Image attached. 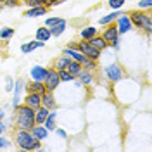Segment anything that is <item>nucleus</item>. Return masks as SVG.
I'll list each match as a JSON object with an SVG mask.
<instances>
[{
	"mask_svg": "<svg viewBox=\"0 0 152 152\" xmlns=\"http://www.w3.org/2000/svg\"><path fill=\"white\" fill-rule=\"evenodd\" d=\"M18 113V130H31L35 126V109L23 104L16 107Z\"/></svg>",
	"mask_w": 152,
	"mask_h": 152,
	"instance_id": "nucleus-1",
	"label": "nucleus"
},
{
	"mask_svg": "<svg viewBox=\"0 0 152 152\" xmlns=\"http://www.w3.org/2000/svg\"><path fill=\"white\" fill-rule=\"evenodd\" d=\"M16 143L23 151H38L42 147V140L35 138L29 130H18L16 132Z\"/></svg>",
	"mask_w": 152,
	"mask_h": 152,
	"instance_id": "nucleus-2",
	"label": "nucleus"
},
{
	"mask_svg": "<svg viewBox=\"0 0 152 152\" xmlns=\"http://www.w3.org/2000/svg\"><path fill=\"white\" fill-rule=\"evenodd\" d=\"M128 18H130L133 26H137V28H140V29H145L149 35L152 33V14L151 12H142V9L132 10L128 14Z\"/></svg>",
	"mask_w": 152,
	"mask_h": 152,
	"instance_id": "nucleus-3",
	"label": "nucleus"
},
{
	"mask_svg": "<svg viewBox=\"0 0 152 152\" xmlns=\"http://www.w3.org/2000/svg\"><path fill=\"white\" fill-rule=\"evenodd\" d=\"M75 48L76 50H80L81 54L88 59H92V61H99V57H100V50H97L94 48L86 40H81V42H76L75 43Z\"/></svg>",
	"mask_w": 152,
	"mask_h": 152,
	"instance_id": "nucleus-4",
	"label": "nucleus"
},
{
	"mask_svg": "<svg viewBox=\"0 0 152 152\" xmlns=\"http://www.w3.org/2000/svg\"><path fill=\"white\" fill-rule=\"evenodd\" d=\"M59 83H61V80H59V75H57V69L54 66L47 67V76L43 80V85L47 88V92H54L59 86Z\"/></svg>",
	"mask_w": 152,
	"mask_h": 152,
	"instance_id": "nucleus-5",
	"label": "nucleus"
},
{
	"mask_svg": "<svg viewBox=\"0 0 152 152\" xmlns=\"http://www.w3.org/2000/svg\"><path fill=\"white\" fill-rule=\"evenodd\" d=\"M102 38L107 42V45H113L114 48H118V43H119V33H118V28H116L114 23L107 24V28L104 29Z\"/></svg>",
	"mask_w": 152,
	"mask_h": 152,
	"instance_id": "nucleus-6",
	"label": "nucleus"
},
{
	"mask_svg": "<svg viewBox=\"0 0 152 152\" xmlns=\"http://www.w3.org/2000/svg\"><path fill=\"white\" fill-rule=\"evenodd\" d=\"M132 21H130V18H128V14H119L118 16V19H116V28H118V33L119 35H124V33H128L130 29H132Z\"/></svg>",
	"mask_w": 152,
	"mask_h": 152,
	"instance_id": "nucleus-7",
	"label": "nucleus"
},
{
	"mask_svg": "<svg viewBox=\"0 0 152 152\" xmlns=\"http://www.w3.org/2000/svg\"><path fill=\"white\" fill-rule=\"evenodd\" d=\"M105 76L111 80V81H119L121 78H123V69L118 66V64H109V66L105 67Z\"/></svg>",
	"mask_w": 152,
	"mask_h": 152,
	"instance_id": "nucleus-8",
	"label": "nucleus"
},
{
	"mask_svg": "<svg viewBox=\"0 0 152 152\" xmlns=\"http://www.w3.org/2000/svg\"><path fill=\"white\" fill-rule=\"evenodd\" d=\"M24 104L33 107V109H38L42 105V94H37V92H28V95L24 97Z\"/></svg>",
	"mask_w": 152,
	"mask_h": 152,
	"instance_id": "nucleus-9",
	"label": "nucleus"
},
{
	"mask_svg": "<svg viewBox=\"0 0 152 152\" xmlns=\"http://www.w3.org/2000/svg\"><path fill=\"white\" fill-rule=\"evenodd\" d=\"M62 56H66V57H69V59H73V61H78L80 64H83L88 57H85L80 50H76V48H73V47H67V48H64V52H62Z\"/></svg>",
	"mask_w": 152,
	"mask_h": 152,
	"instance_id": "nucleus-10",
	"label": "nucleus"
},
{
	"mask_svg": "<svg viewBox=\"0 0 152 152\" xmlns=\"http://www.w3.org/2000/svg\"><path fill=\"white\" fill-rule=\"evenodd\" d=\"M54 92H43L42 94V105L43 107H47L48 111H54L57 107V102H56V99H54Z\"/></svg>",
	"mask_w": 152,
	"mask_h": 152,
	"instance_id": "nucleus-11",
	"label": "nucleus"
},
{
	"mask_svg": "<svg viewBox=\"0 0 152 152\" xmlns=\"http://www.w3.org/2000/svg\"><path fill=\"white\" fill-rule=\"evenodd\" d=\"M76 78H78V83H80V85H92V81H94V75H92V71L83 69V67H81V71L76 75Z\"/></svg>",
	"mask_w": 152,
	"mask_h": 152,
	"instance_id": "nucleus-12",
	"label": "nucleus"
},
{
	"mask_svg": "<svg viewBox=\"0 0 152 152\" xmlns=\"http://www.w3.org/2000/svg\"><path fill=\"white\" fill-rule=\"evenodd\" d=\"M86 42H88V43H90V45H92L94 48L100 50V52H102V50H105V48L109 47V45H107V42H105L104 38H102V35H95V37H92L90 40H86Z\"/></svg>",
	"mask_w": 152,
	"mask_h": 152,
	"instance_id": "nucleus-13",
	"label": "nucleus"
},
{
	"mask_svg": "<svg viewBox=\"0 0 152 152\" xmlns=\"http://www.w3.org/2000/svg\"><path fill=\"white\" fill-rule=\"evenodd\" d=\"M47 9L45 5H37V7H29L26 12H24V16L26 18H40V16H45L47 14Z\"/></svg>",
	"mask_w": 152,
	"mask_h": 152,
	"instance_id": "nucleus-14",
	"label": "nucleus"
},
{
	"mask_svg": "<svg viewBox=\"0 0 152 152\" xmlns=\"http://www.w3.org/2000/svg\"><path fill=\"white\" fill-rule=\"evenodd\" d=\"M26 88V92H37V94H43V92H47V88L43 85V81H37V80H33V81H29L28 85H24Z\"/></svg>",
	"mask_w": 152,
	"mask_h": 152,
	"instance_id": "nucleus-15",
	"label": "nucleus"
},
{
	"mask_svg": "<svg viewBox=\"0 0 152 152\" xmlns=\"http://www.w3.org/2000/svg\"><path fill=\"white\" fill-rule=\"evenodd\" d=\"M29 132L33 133V137L38 138V140H45V138H47V135H48V130L43 126V124H35Z\"/></svg>",
	"mask_w": 152,
	"mask_h": 152,
	"instance_id": "nucleus-16",
	"label": "nucleus"
},
{
	"mask_svg": "<svg viewBox=\"0 0 152 152\" xmlns=\"http://www.w3.org/2000/svg\"><path fill=\"white\" fill-rule=\"evenodd\" d=\"M48 111L47 107H43V105H40L38 109H35V123L37 124H43V121L47 119V116H48Z\"/></svg>",
	"mask_w": 152,
	"mask_h": 152,
	"instance_id": "nucleus-17",
	"label": "nucleus"
},
{
	"mask_svg": "<svg viewBox=\"0 0 152 152\" xmlns=\"http://www.w3.org/2000/svg\"><path fill=\"white\" fill-rule=\"evenodd\" d=\"M43 45H45L43 42H40V40H33V42H28V43H23V45H21V52H23V54H29V52H33L35 48L43 47Z\"/></svg>",
	"mask_w": 152,
	"mask_h": 152,
	"instance_id": "nucleus-18",
	"label": "nucleus"
},
{
	"mask_svg": "<svg viewBox=\"0 0 152 152\" xmlns=\"http://www.w3.org/2000/svg\"><path fill=\"white\" fill-rule=\"evenodd\" d=\"M47 76V67H42V66H35L31 69V78L37 80V81H43Z\"/></svg>",
	"mask_w": 152,
	"mask_h": 152,
	"instance_id": "nucleus-19",
	"label": "nucleus"
},
{
	"mask_svg": "<svg viewBox=\"0 0 152 152\" xmlns=\"http://www.w3.org/2000/svg\"><path fill=\"white\" fill-rule=\"evenodd\" d=\"M43 126L47 128L48 132L56 130V128H57V113H48L47 119L43 121Z\"/></svg>",
	"mask_w": 152,
	"mask_h": 152,
	"instance_id": "nucleus-20",
	"label": "nucleus"
},
{
	"mask_svg": "<svg viewBox=\"0 0 152 152\" xmlns=\"http://www.w3.org/2000/svg\"><path fill=\"white\" fill-rule=\"evenodd\" d=\"M66 21L62 19L61 23H57V24H54V26H50V35L52 37H61L62 33H64V29H66Z\"/></svg>",
	"mask_w": 152,
	"mask_h": 152,
	"instance_id": "nucleus-21",
	"label": "nucleus"
},
{
	"mask_svg": "<svg viewBox=\"0 0 152 152\" xmlns=\"http://www.w3.org/2000/svg\"><path fill=\"white\" fill-rule=\"evenodd\" d=\"M81 64H80V62H78V61H73V59H69V61H67V66H66V69L67 71H69V73H71V75L75 76L76 78V75H78V73H80V71H81Z\"/></svg>",
	"mask_w": 152,
	"mask_h": 152,
	"instance_id": "nucleus-22",
	"label": "nucleus"
},
{
	"mask_svg": "<svg viewBox=\"0 0 152 152\" xmlns=\"http://www.w3.org/2000/svg\"><path fill=\"white\" fill-rule=\"evenodd\" d=\"M50 37H52V35H50V28H47V26H42V28L37 29V40H40V42L45 43Z\"/></svg>",
	"mask_w": 152,
	"mask_h": 152,
	"instance_id": "nucleus-23",
	"label": "nucleus"
},
{
	"mask_svg": "<svg viewBox=\"0 0 152 152\" xmlns=\"http://www.w3.org/2000/svg\"><path fill=\"white\" fill-rule=\"evenodd\" d=\"M95 35H97V28H94V26L83 28L81 31H80V37H81V40H90V38L95 37Z\"/></svg>",
	"mask_w": 152,
	"mask_h": 152,
	"instance_id": "nucleus-24",
	"label": "nucleus"
},
{
	"mask_svg": "<svg viewBox=\"0 0 152 152\" xmlns=\"http://www.w3.org/2000/svg\"><path fill=\"white\" fill-rule=\"evenodd\" d=\"M23 81H21V80H18V81H16V88H12V90H14V100H12V107H14V109H16V107H18V102H19V94H21V88H23Z\"/></svg>",
	"mask_w": 152,
	"mask_h": 152,
	"instance_id": "nucleus-25",
	"label": "nucleus"
},
{
	"mask_svg": "<svg viewBox=\"0 0 152 152\" xmlns=\"http://www.w3.org/2000/svg\"><path fill=\"white\" fill-rule=\"evenodd\" d=\"M119 14H121V12H118V10H116V12H113V14H107V16H105V18H102L100 19V21H99V24H111V23H114V21H116V19H118V16H119Z\"/></svg>",
	"mask_w": 152,
	"mask_h": 152,
	"instance_id": "nucleus-26",
	"label": "nucleus"
},
{
	"mask_svg": "<svg viewBox=\"0 0 152 152\" xmlns=\"http://www.w3.org/2000/svg\"><path fill=\"white\" fill-rule=\"evenodd\" d=\"M67 61H69V57H66V56H62V57H59L56 62H54V67H56L57 71H61V69H66V66H67Z\"/></svg>",
	"mask_w": 152,
	"mask_h": 152,
	"instance_id": "nucleus-27",
	"label": "nucleus"
},
{
	"mask_svg": "<svg viewBox=\"0 0 152 152\" xmlns=\"http://www.w3.org/2000/svg\"><path fill=\"white\" fill-rule=\"evenodd\" d=\"M57 75H59V80H61V81H73V80H75V76L71 75L67 69H61V71H57Z\"/></svg>",
	"mask_w": 152,
	"mask_h": 152,
	"instance_id": "nucleus-28",
	"label": "nucleus"
},
{
	"mask_svg": "<svg viewBox=\"0 0 152 152\" xmlns=\"http://www.w3.org/2000/svg\"><path fill=\"white\" fill-rule=\"evenodd\" d=\"M14 35V29L12 28H2L0 29V40H9Z\"/></svg>",
	"mask_w": 152,
	"mask_h": 152,
	"instance_id": "nucleus-29",
	"label": "nucleus"
},
{
	"mask_svg": "<svg viewBox=\"0 0 152 152\" xmlns=\"http://www.w3.org/2000/svg\"><path fill=\"white\" fill-rule=\"evenodd\" d=\"M83 69H88V71H95V67H97V61H92V59H86L85 62L81 64Z\"/></svg>",
	"mask_w": 152,
	"mask_h": 152,
	"instance_id": "nucleus-30",
	"label": "nucleus"
},
{
	"mask_svg": "<svg viewBox=\"0 0 152 152\" xmlns=\"http://www.w3.org/2000/svg\"><path fill=\"white\" fill-rule=\"evenodd\" d=\"M152 7V0H140L138 2V9H151Z\"/></svg>",
	"mask_w": 152,
	"mask_h": 152,
	"instance_id": "nucleus-31",
	"label": "nucleus"
},
{
	"mask_svg": "<svg viewBox=\"0 0 152 152\" xmlns=\"http://www.w3.org/2000/svg\"><path fill=\"white\" fill-rule=\"evenodd\" d=\"M61 21H62L61 18H48L47 21H45V26H47V28H50V26H54V24L61 23Z\"/></svg>",
	"mask_w": 152,
	"mask_h": 152,
	"instance_id": "nucleus-32",
	"label": "nucleus"
},
{
	"mask_svg": "<svg viewBox=\"0 0 152 152\" xmlns=\"http://www.w3.org/2000/svg\"><path fill=\"white\" fill-rule=\"evenodd\" d=\"M124 2H126V0H109V5H111L113 9H119Z\"/></svg>",
	"mask_w": 152,
	"mask_h": 152,
	"instance_id": "nucleus-33",
	"label": "nucleus"
},
{
	"mask_svg": "<svg viewBox=\"0 0 152 152\" xmlns=\"http://www.w3.org/2000/svg\"><path fill=\"white\" fill-rule=\"evenodd\" d=\"M62 2H66V0H45V2H43V5H45V7H54V5L62 4Z\"/></svg>",
	"mask_w": 152,
	"mask_h": 152,
	"instance_id": "nucleus-34",
	"label": "nucleus"
},
{
	"mask_svg": "<svg viewBox=\"0 0 152 152\" xmlns=\"http://www.w3.org/2000/svg\"><path fill=\"white\" fill-rule=\"evenodd\" d=\"M43 2H45V0H26V4H28L29 7H37V5H43Z\"/></svg>",
	"mask_w": 152,
	"mask_h": 152,
	"instance_id": "nucleus-35",
	"label": "nucleus"
},
{
	"mask_svg": "<svg viewBox=\"0 0 152 152\" xmlns=\"http://www.w3.org/2000/svg\"><path fill=\"white\" fill-rule=\"evenodd\" d=\"M5 81H7L5 90H7V92H12V88H14V81H12V78H10V76H7V78H5Z\"/></svg>",
	"mask_w": 152,
	"mask_h": 152,
	"instance_id": "nucleus-36",
	"label": "nucleus"
},
{
	"mask_svg": "<svg viewBox=\"0 0 152 152\" xmlns=\"http://www.w3.org/2000/svg\"><path fill=\"white\" fill-rule=\"evenodd\" d=\"M9 145H10V142H9V140H7V138H4V137L0 135V149H7Z\"/></svg>",
	"mask_w": 152,
	"mask_h": 152,
	"instance_id": "nucleus-37",
	"label": "nucleus"
},
{
	"mask_svg": "<svg viewBox=\"0 0 152 152\" xmlns=\"http://www.w3.org/2000/svg\"><path fill=\"white\" fill-rule=\"evenodd\" d=\"M7 7H16V5H19V0H5L4 2Z\"/></svg>",
	"mask_w": 152,
	"mask_h": 152,
	"instance_id": "nucleus-38",
	"label": "nucleus"
},
{
	"mask_svg": "<svg viewBox=\"0 0 152 152\" xmlns=\"http://www.w3.org/2000/svg\"><path fill=\"white\" fill-rule=\"evenodd\" d=\"M56 132H57V135H59V137L66 138V132H64V130H57V128H56Z\"/></svg>",
	"mask_w": 152,
	"mask_h": 152,
	"instance_id": "nucleus-39",
	"label": "nucleus"
},
{
	"mask_svg": "<svg viewBox=\"0 0 152 152\" xmlns=\"http://www.w3.org/2000/svg\"><path fill=\"white\" fill-rule=\"evenodd\" d=\"M5 128H7V126H5V124H4L2 121H0V135H2V133L5 132Z\"/></svg>",
	"mask_w": 152,
	"mask_h": 152,
	"instance_id": "nucleus-40",
	"label": "nucleus"
},
{
	"mask_svg": "<svg viewBox=\"0 0 152 152\" xmlns=\"http://www.w3.org/2000/svg\"><path fill=\"white\" fill-rule=\"evenodd\" d=\"M4 116H5V113H4V111H2V109H0V121H2V119H4Z\"/></svg>",
	"mask_w": 152,
	"mask_h": 152,
	"instance_id": "nucleus-41",
	"label": "nucleus"
},
{
	"mask_svg": "<svg viewBox=\"0 0 152 152\" xmlns=\"http://www.w3.org/2000/svg\"><path fill=\"white\" fill-rule=\"evenodd\" d=\"M0 2H5V0H0Z\"/></svg>",
	"mask_w": 152,
	"mask_h": 152,
	"instance_id": "nucleus-42",
	"label": "nucleus"
}]
</instances>
